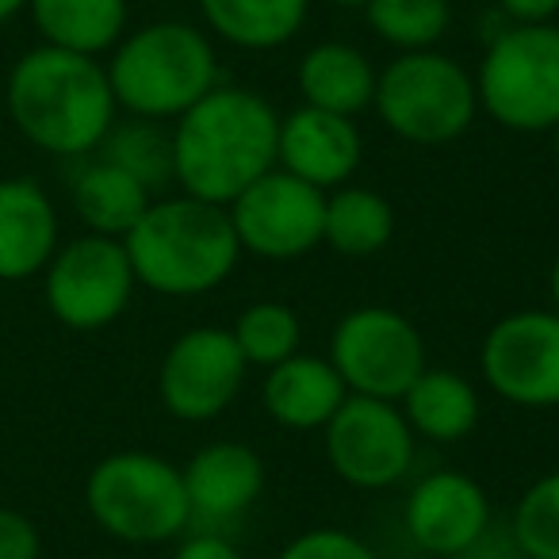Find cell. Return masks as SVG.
Wrapping results in <instances>:
<instances>
[{"label":"cell","instance_id":"36","mask_svg":"<svg viewBox=\"0 0 559 559\" xmlns=\"http://www.w3.org/2000/svg\"><path fill=\"white\" fill-rule=\"evenodd\" d=\"M330 9H365V0H322Z\"/></svg>","mask_w":559,"mask_h":559},{"label":"cell","instance_id":"22","mask_svg":"<svg viewBox=\"0 0 559 559\" xmlns=\"http://www.w3.org/2000/svg\"><path fill=\"white\" fill-rule=\"evenodd\" d=\"M39 43L85 58H108L131 32V0H27Z\"/></svg>","mask_w":559,"mask_h":559},{"label":"cell","instance_id":"28","mask_svg":"<svg viewBox=\"0 0 559 559\" xmlns=\"http://www.w3.org/2000/svg\"><path fill=\"white\" fill-rule=\"evenodd\" d=\"M506 525L525 559H559V467L521 490Z\"/></svg>","mask_w":559,"mask_h":559},{"label":"cell","instance_id":"38","mask_svg":"<svg viewBox=\"0 0 559 559\" xmlns=\"http://www.w3.org/2000/svg\"><path fill=\"white\" fill-rule=\"evenodd\" d=\"M418 559H452V556H418Z\"/></svg>","mask_w":559,"mask_h":559},{"label":"cell","instance_id":"11","mask_svg":"<svg viewBox=\"0 0 559 559\" xmlns=\"http://www.w3.org/2000/svg\"><path fill=\"white\" fill-rule=\"evenodd\" d=\"M483 383L518 411L559 406V314L551 307L502 314L479 345Z\"/></svg>","mask_w":559,"mask_h":559},{"label":"cell","instance_id":"29","mask_svg":"<svg viewBox=\"0 0 559 559\" xmlns=\"http://www.w3.org/2000/svg\"><path fill=\"white\" fill-rule=\"evenodd\" d=\"M276 559H380V551L368 540H360L357 533L337 525H319L307 533L292 536L284 548L276 551Z\"/></svg>","mask_w":559,"mask_h":559},{"label":"cell","instance_id":"9","mask_svg":"<svg viewBox=\"0 0 559 559\" xmlns=\"http://www.w3.org/2000/svg\"><path fill=\"white\" fill-rule=\"evenodd\" d=\"M330 365L337 368L345 391L365 399H399L429 368L426 337L395 307H353L330 334Z\"/></svg>","mask_w":559,"mask_h":559},{"label":"cell","instance_id":"8","mask_svg":"<svg viewBox=\"0 0 559 559\" xmlns=\"http://www.w3.org/2000/svg\"><path fill=\"white\" fill-rule=\"evenodd\" d=\"M134 288L139 280L123 238H104V234L85 230L62 241L43 269V304L50 319L78 334H93L123 319Z\"/></svg>","mask_w":559,"mask_h":559},{"label":"cell","instance_id":"15","mask_svg":"<svg viewBox=\"0 0 559 559\" xmlns=\"http://www.w3.org/2000/svg\"><path fill=\"white\" fill-rule=\"evenodd\" d=\"M360 162H365V139L357 119L307 108V104L280 116L276 165L304 185L334 192L357 177Z\"/></svg>","mask_w":559,"mask_h":559},{"label":"cell","instance_id":"25","mask_svg":"<svg viewBox=\"0 0 559 559\" xmlns=\"http://www.w3.org/2000/svg\"><path fill=\"white\" fill-rule=\"evenodd\" d=\"M96 154L104 162L119 165L123 173H131L139 185H146L150 192L173 188V134L169 123H154V119H134L123 116L116 119V127L108 131V139L100 142Z\"/></svg>","mask_w":559,"mask_h":559},{"label":"cell","instance_id":"23","mask_svg":"<svg viewBox=\"0 0 559 559\" xmlns=\"http://www.w3.org/2000/svg\"><path fill=\"white\" fill-rule=\"evenodd\" d=\"M70 203L73 215L81 218L88 234H104V238H127L142 211L154 203V192L146 185L123 173L119 165L104 162L100 154L85 157L70 180Z\"/></svg>","mask_w":559,"mask_h":559},{"label":"cell","instance_id":"14","mask_svg":"<svg viewBox=\"0 0 559 559\" xmlns=\"http://www.w3.org/2000/svg\"><path fill=\"white\" fill-rule=\"evenodd\" d=\"M490 525L495 510L487 487L452 467L414 479L403 502V528L421 556L464 559Z\"/></svg>","mask_w":559,"mask_h":559},{"label":"cell","instance_id":"34","mask_svg":"<svg viewBox=\"0 0 559 559\" xmlns=\"http://www.w3.org/2000/svg\"><path fill=\"white\" fill-rule=\"evenodd\" d=\"M20 12H27V0H0V27L12 24Z\"/></svg>","mask_w":559,"mask_h":559},{"label":"cell","instance_id":"37","mask_svg":"<svg viewBox=\"0 0 559 559\" xmlns=\"http://www.w3.org/2000/svg\"><path fill=\"white\" fill-rule=\"evenodd\" d=\"M551 154H556V165H559V123H556V131H551Z\"/></svg>","mask_w":559,"mask_h":559},{"label":"cell","instance_id":"17","mask_svg":"<svg viewBox=\"0 0 559 559\" xmlns=\"http://www.w3.org/2000/svg\"><path fill=\"white\" fill-rule=\"evenodd\" d=\"M62 246V218L35 177H0V284L43 276Z\"/></svg>","mask_w":559,"mask_h":559},{"label":"cell","instance_id":"30","mask_svg":"<svg viewBox=\"0 0 559 559\" xmlns=\"http://www.w3.org/2000/svg\"><path fill=\"white\" fill-rule=\"evenodd\" d=\"M0 559H43L39 525L12 506H0Z\"/></svg>","mask_w":559,"mask_h":559},{"label":"cell","instance_id":"2","mask_svg":"<svg viewBox=\"0 0 559 559\" xmlns=\"http://www.w3.org/2000/svg\"><path fill=\"white\" fill-rule=\"evenodd\" d=\"M173 134V188L203 203H226L276 169L280 111L246 85H215L188 108Z\"/></svg>","mask_w":559,"mask_h":559},{"label":"cell","instance_id":"18","mask_svg":"<svg viewBox=\"0 0 559 559\" xmlns=\"http://www.w3.org/2000/svg\"><path fill=\"white\" fill-rule=\"evenodd\" d=\"M345 399H349V391H345L337 368L330 365V357H314V353L299 349L296 357L264 368L261 406L280 429L322 433L326 421L342 411Z\"/></svg>","mask_w":559,"mask_h":559},{"label":"cell","instance_id":"12","mask_svg":"<svg viewBox=\"0 0 559 559\" xmlns=\"http://www.w3.org/2000/svg\"><path fill=\"white\" fill-rule=\"evenodd\" d=\"M234 238L241 253L257 261H299L322 246V218H326V192L304 185L299 177L269 169L246 192L226 203Z\"/></svg>","mask_w":559,"mask_h":559},{"label":"cell","instance_id":"33","mask_svg":"<svg viewBox=\"0 0 559 559\" xmlns=\"http://www.w3.org/2000/svg\"><path fill=\"white\" fill-rule=\"evenodd\" d=\"M464 559H525V551L518 548L510 525H506V528L490 525L487 533H483L479 540L472 544V551H467Z\"/></svg>","mask_w":559,"mask_h":559},{"label":"cell","instance_id":"31","mask_svg":"<svg viewBox=\"0 0 559 559\" xmlns=\"http://www.w3.org/2000/svg\"><path fill=\"white\" fill-rule=\"evenodd\" d=\"M169 559H246L241 548L218 528H188Z\"/></svg>","mask_w":559,"mask_h":559},{"label":"cell","instance_id":"21","mask_svg":"<svg viewBox=\"0 0 559 559\" xmlns=\"http://www.w3.org/2000/svg\"><path fill=\"white\" fill-rule=\"evenodd\" d=\"M399 406H403L414 437L433 444L467 441L483 418V403L475 383L464 372H456V368H437V365H429L411 383V391L399 399Z\"/></svg>","mask_w":559,"mask_h":559},{"label":"cell","instance_id":"26","mask_svg":"<svg viewBox=\"0 0 559 559\" xmlns=\"http://www.w3.org/2000/svg\"><path fill=\"white\" fill-rule=\"evenodd\" d=\"M365 24L395 55L437 50L452 27V0H365Z\"/></svg>","mask_w":559,"mask_h":559},{"label":"cell","instance_id":"20","mask_svg":"<svg viewBox=\"0 0 559 559\" xmlns=\"http://www.w3.org/2000/svg\"><path fill=\"white\" fill-rule=\"evenodd\" d=\"M200 27L215 43L249 55L288 47L311 16V0H195Z\"/></svg>","mask_w":559,"mask_h":559},{"label":"cell","instance_id":"39","mask_svg":"<svg viewBox=\"0 0 559 559\" xmlns=\"http://www.w3.org/2000/svg\"><path fill=\"white\" fill-rule=\"evenodd\" d=\"M100 559H123V556H100Z\"/></svg>","mask_w":559,"mask_h":559},{"label":"cell","instance_id":"27","mask_svg":"<svg viewBox=\"0 0 559 559\" xmlns=\"http://www.w3.org/2000/svg\"><path fill=\"white\" fill-rule=\"evenodd\" d=\"M230 334L249 368H272L304 349V322H299L296 307L280 304V299L249 304L234 319Z\"/></svg>","mask_w":559,"mask_h":559},{"label":"cell","instance_id":"16","mask_svg":"<svg viewBox=\"0 0 559 559\" xmlns=\"http://www.w3.org/2000/svg\"><path fill=\"white\" fill-rule=\"evenodd\" d=\"M192 506V528H226L241 521L264 495V460L241 441H211L180 464Z\"/></svg>","mask_w":559,"mask_h":559},{"label":"cell","instance_id":"3","mask_svg":"<svg viewBox=\"0 0 559 559\" xmlns=\"http://www.w3.org/2000/svg\"><path fill=\"white\" fill-rule=\"evenodd\" d=\"M139 288L165 299H195L223 288L241 261L226 207L185 192L154 195L123 238Z\"/></svg>","mask_w":559,"mask_h":559},{"label":"cell","instance_id":"6","mask_svg":"<svg viewBox=\"0 0 559 559\" xmlns=\"http://www.w3.org/2000/svg\"><path fill=\"white\" fill-rule=\"evenodd\" d=\"M479 111L510 134H551L559 123V24H502L475 66Z\"/></svg>","mask_w":559,"mask_h":559},{"label":"cell","instance_id":"10","mask_svg":"<svg viewBox=\"0 0 559 559\" xmlns=\"http://www.w3.org/2000/svg\"><path fill=\"white\" fill-rule=\"evenodd\" d=\"M326 464L353 490H391L406 483L418 460V437L403 406L349 395L322 429Z\"/></svg>","mask_w":559,"mask_h":559},{"label":"cell","instance_id":"7","mask_svg":"<svg viewBox=\"0 0 559 559\" xmlns=\"http://www.w3.org/2000/svg\"><path fill=\"white\" fill-rule=\"evenodd\" d=\"M372 111L411 146H449L472 131L479 96L472 70L460 58L444 50H411L380 70Z\"/></svg>","mask_w":559,"mask_h":559},{"label":"cell","instance_id":"5","mask_svg":"<svg viewBox=\"0 0 559 559\" xmlns=\"http://www.w3.org/2000/svg\"><path fill=\"white\" fill-rule=\"evenodd\" d=\"M85 510L104 536L131 548L180 540L192 528L180 464L146 449L108 452L96 460L85 479Z\"/></svg>","mask_w":559,"mask_h":559},{"label":"cell","instance_id":"24","mask_svg":"<svg viewBox=\"0 0 559 559\" xmlns=\"http://www.w3.org/2000/svg\"><path fill=\"white\" fill-rule=\"evenodd\" d=\"M395 238V207L380 192L365 185H342L326 192V218H322V246L337 257L365 261L391 246Z\"/></svg>","mask_w":559,"mask_h":559},{"label":"cell","instance_id":"35","mask_svg":"<svg viewBox=\"0 0 559 559\" xmlns=\"http://www.w3.org/2000/svg\"><path fill=\"white\" fill-rule=\"evenodd\" d=\"M548 299H551V311L559 314V253H556V261H551V269H548Z\"/></svg>","mask_w":559,"mask_h":559},{"label":"cell","instance_id":"4","mask_svg":"<svg viewBox=\"0 0 559 559\" xmlns=\"http://www.w3.org/2000/svg\"><path fill=\"white\" fill-rule=\"evenodd\" d=\"M119 116L177 123L223 85L218 47L192 20H150L116 43L104 62Z\"/></svg>","mask_w":559,"mask_h":559},{"label":"cell","instance_id":"32","mask_svg":"<svg viewBox=\"0 0 559 559\" xmlns=\"http://www.w3.org/2000/svg\"><path fill=\"white\" fill-rule=\"evenodd\" d=\"M506 24H556L559 0H490Z\"/></svg>","mask_w":559,"mask_h":559},{"label":"cell","instance_id":"19","mask_svg":"<svg viewBox=\"0 0 559 559\" xmlns=\"http://www.w3.org/2000/svg\"><path fill=\"white\" fill-rule=\"evenodd\" d=\"M380 70L360 47L345 39L314 43L296 66V88L307 108L357 119L372 108Z\"/></svg>","mask_w":559,"mask_h":559},{"label":"cell","instance_id":"13","mask_svg":"<svg viewBox=\"0 0 559 559\" xmlns=\"http://www.w3.org/2000/svg\"><path fill=\"white\" fill-rule=\"evenodd\" d=\"M249 365L230 326H192L173 337L157 368V399L177 421L203 426L238 403Z\"/></svg>","mask_w":559,"mask_h":559},{"label":"cell","instance_id":"1","mask_svg":"<svg viewBox=\"0 0 559 559\" xmlns=\"http://www.w3.org/2000/svg\"><path fill=\"white\" fill-rule=\"evenodd\" d=\"M4 111L27 146L66 162L93 157L119 119L100 58L47 43L24 50L12 62L4 81Z\"/></svg>","mask_w":559,"mask_h":559}]
</instances>
